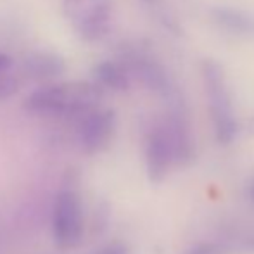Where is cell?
Listing matches in <instances>:
<instances>
[{
	"mask_svg": "<svg viewBox=\"0 0 254 254\" xmlns=\"http://www.w3.org/2000/svg\"><path fill=\"white\" fill-rule=\"evenodd\" d=\"M102 92L87 81L47 85L24 101V109L42 116H85L97 109Z\"/></svg>",
	"mask_w": 254,
	"mask_h": 254,
	"instance_id": "6da1fadb",
	"label": "cell"
},
{
	"mask_svg": "<svg viewBox=\"0 0 254 254\" xmlns=\"http://www.w3.org/2000/svg\"><path fill=\"white\" fill-rule=\"evenodd\" d=\"M201 74L204 88H206L207 102H209L214 137L221 145H230L237 138L239 125L234 113V106H232L230 92L227 87L225 71L216 61L206 59L202 61Z\"/></svg>",
	"mask_w": 254,
	"mask_h": 254,
	"instance_id": "7a4b0ae2",
	"label": "cell"
},
{
	"mask_svg": "<svg viewBox=\"0 0 254 254\" xmlns=\"http://www.w3.org/2000/svg\"><path fill=\"white\" fill-rule=\"evenodd\" d=\"M52 232L54 241L61 249L78 248L83 241V207L80 195L71 189L57 195L52 213Z\"/></svg>",
	"mask_w": 254,
	"mask_h": 254,
	"instance_id": "3957f363",
	"label": "cell"
},
{
	"mask_svg": "<svg viewBox=\"0 0 254 254\" xmlns=\"http://www.w3.org/2000/svg\"><path fill=\"white\" fill-rule=\"evenodd\" d=\"M171 164H175V161L170 140L163 125H157L145 137V168H147L149 180L154 184L163 182Z\"/></svg>",
	"mask_w": 254,
	"mask_h": 254,
	"instance_id": "8992f818",
	"label": "cell"
},
{
	"mask_svg": "<svg viewBox=\"0 0 254 254\" xmlns=\"http://www.w3.org/2000/svg\"><path fill=\"white\" fill-rule=\"evenodd\" d=\"M94 78L99 85L111 88L114 92H125L130 88V74L127 66L113 63V61H104L97 64L94 69Z\"/></svg>",
	"mask_w": 254,
	"mask_h": 254,
	"instance_id": "30bf717a",
	"label": "cell"
},
{
	"mask_svg": "<svg viewBox=\"0 0 254 254\" xmlns=\"http://www.w3.org/2000/svg\"><path fill=\"white\" fill-rule=\"evenodd\" d=\"M249 195H251V199L254 201V182L251 184V189H249Z\"/></svg>",
	"mask_w": 254,
	"mask_h": 254,
	"instance_id": "e0dca14e",
	"label": "cell"
},
{
	"mask_svg": "<svg viewBox=\"0 0 254 254\" xmlns=\"http://www.w3.org/2000/svg\"><path fill=\"white\" fill-rule=\"evenodd\" d=\"M95 254H131V251L123 242H111V244H106L99 249Z\"/></svg>",
	"mask_w": 254,
	"mask_h": 254,
	"instance_id": "5bb4252c",
	"label": "cell"
},
{
	"mask_svg": "<svg viewBox=\"0 0 254 254\" xmlns=\"http://www.w3.org/2000/svg\"><path fill=\"white\" fill-rule=\"evenodd\" d=\"M67 12L83 40H101L109 30L111 10L107 0H67Z\"/></svg>",
	"mask_w": 254,
	"mask_h": 254,
	"instance_id": "277c9868",
	"label": "cell"
},
{
	"mask_svg": "<svg viewBox=\"0 0 254 254\" xmlns=\"http://www.w3.org/2000/svg\"><path fill=\"white\" fill-rule=\"evenodd\" d=\"M214 24L232 37L254 38V17L234 7H214L211 10Z\"/></svg>",
	"mask_w": 254,
	"mask_h": 254,
	"instance_id": "ba28073f",
	"label": "cell"
},
{
	"mask_svg": "<svg viewBox=\"0 0 254 254\" xmlns=\"http://www.w3.org/2000/svg\"><path fill=\"white\" fill-rule=\"evenodd\" d=\"M10 67H12V59H10L7 54L0 52V76H5V74H9Z\"/></svg>",
	"mask_w": 254,
	"mask_h": 254,
	"instance_id": "9a60e30c",
	"label": "cell"
},
{
	"mask_svg": "<svg viewBox=\"0 0 254 254\" xmlns=\"http://www.w3.org/2000/svg\"><path fill=\"white\" fill-rule=\"evenodd\" d=\"M228 246L223 242H199L187 248L184 254H228Z\"/></svg>",
	"mask_w": 254,
	"mask_h": 254,
	"instance_id": "7c38bea8",
	"label": "cell"
},
{
	"mask_svg": "<svg viewBox=\"0 0 254 254\" xmlns=\"http://www.w3.org/2000/svg\"><path fill=\"white\" fill-rule=\"evenodd\" d=\"M241 248L244 249V251H249V253H254V234L248 235L246 239H242V244Z\"/></svg>",
	"mask_w": 254,
	"mask_h": 254,
	"instance_id": "2e32d148",
	"label": "cell"
},
{
	"mask_svg": "<svg viewBox=\"0 0 254 254\" xmlns=\"http://www.w3.org/2000/svg\"><path fill=\"white\" fill-rule=\"evenodd\" d=\"M23 69L35 80H52L64 73V61L52 52H35L24 59Z\"/></svg>",
	"mask_w": 254,
	"mask_h": 254,
	"instance_id": "9c48e42d",
	"label": "cell"
},
{
	"mask_svg": "<svg viewBox=\"0 0 254 254\" xmlns=\"http://www.w3.org/2000/svg\"><path fill=\"white\" fill-rule=\"evenodd\" d=\"M135 69H137V74L142 78L145 85H147L151 90L157 92V94L168 95L171 90V85L168 76L164 74V71L157 66L156 63L149 59H138L135 61Z\"/></svg>",
	"mask_w": 254,
	"mask_h": 254,
	"instance_id": "8fae6325",
	"label": "cell"
},
{
	"mask_svg": "<svg viewBox=\"0 0 254 254\" xmlns=\"http://www.w3.org/2000/svg\"><path fill=\"white\" fill-rule=\"evenodd\" d=\"M161 125H163L168 140H170L175 164H187L194 157L195 149L190 133H189L185 118L178 111H173Z\"/></svg>",
	"mask_w": 254,
	"mask_h": 254,
	"instance_id": "52a82bcc",
	"label": "cell"
},
{
	"mask_svg": "<svg viewBox=\"0 0 254 254\" xmlns=\"http://www.w3.org/2000/svg\"><path fill=\"white\" fill-rule=\"evenodd\" d=\"M19 88V83L14 76L5 74V76H0V101H5L10 95H14Z\"/></svg>",
	"mask_w": 254,
	"mask_h": 254,
	"instance_id": "4fadbf2b",
	"label": "cell"
},
{
	"mask_svg": "<svg viewBox=\"0 0 254 254\" xmlns=\"http://www.w3.org/2000/svg\"><path fill=\"white\" fill-rule=\"evenodd\" d=\"M116 130V116L111 109H94L81 116L80 144L87 154L102 152L111 144Z\"/></svg>",
	"mask_w": 254,
	"mask_h": 254,
	"instance_id": "5b68a950",
	"label": "cell"
}]
</instances>
